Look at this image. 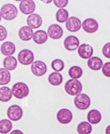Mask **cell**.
<instances>
[{"mask_svg":"<svg viewBox=\"0 0 110 134\" xmlns=\"http://www.w3.org/2000/svg\"><path fill=\"white\" fill-rule=\"evenodd\" d=\"M1 17L4 20L11 21L15 19L18 15V10L15 5L7 3L2 5L0 10Z\"/></svg>","mask_w":110,"mask_h":134,"instance_id":"obj_1","label":"cell"},{"mask_svg":"<svg viewBox=\"0 0 110 134\" xmlns=\"http://www.w3.org/2000/svg\"><path fill=\"white\" fill-rule=\"evenodd\" d=\"M83 89L81 82L77 79H69L66 82L64 85L66 92L72 96H76L80 93Z\"/></svg>","mask_w":110,"mask_h":134,"instance_id":"obj_2","label":"cell"},{"mask_svg":"<svg viewBox=\"0 0 110 134\" xmlns=\"http://www.w3.org/2000/svg\"><path fill=\"white\" fill-rule=\"evenodd\" d=\"M11 91L12 95L19 99L28 96L30 92L29 87L22 82H18L13 85Z\"/></svg>","mask_w":110,"mask_h":134,"instance_id":"obj_3","label":"cell"},{"mask_svg":"<svg viewBox=\"0 0 110 134\" xmlns=\"http://www.w3.org/2000/svg\"><path fill=\"white\" fill-rule=\"evenodd\" d=\"M74 102L77 109L80 110H86L90 106L91 99L86 93H80L76 96Z\"/></svg>","mask_w":110,"mask_h":134,"instance_id":"obj_4","label":"cell"},{"mask_svg":"<svg viewBox=\"0 0 110 134\" xmlns=\"http://www.w3.org/2000/svg\"><path fill=\"white\" fill-rule=\"evenodd\" d=\"M8 118L13 121H18L23 115V111L21 107L17 105H13L8 108L7 112Z\"/></svg>","mask_w":110,"mask_h":134,"instance_id":"obj_5","label":"cell"},{"mask_svg":"<svg viewBox=\"0 0 110 134\" xmlns=\"http://www.w3.org/2000/svg\"><path fill=\"white\" fill-rule=\"evenodd\" d=\"M34 59L33 52L29 49H23L21 50L18 55L19 62L23 65H29L31 64Z\"/></svg>","mask_w":110,"mask_h":134,"instance_id":"obj_6","label":"cell"},{"mask_svg":"<svg viewBox=\"0 0 110 134\" xmlns=\"http://www.w3.org/2000/svg\"><path fill=\"white\" fill-rule=\"evenodd\" d=\"M31 71L34 75L38 77L42 76L47 72V66L42 60H36L31 64Z\"/></svg>","mask_w":110,"mask_h":134,"instance_id":"obj_7","label":"cell"},{"mask_svg":"<svg viewBox=\"0 0 110 134\" xmlns=\"http://www.w3.org/2000/svg\"><path fill=\"white\" fill-rule=\"evenodd\" d=\"M82 27L86 32L92 34L98 31L99 25L97 20L93 18H89L85 19L82 23Z\"/></svg>","mask_w":110,"mask_h":134,"instance_id":"obj_8","label":"cell"},{"mask_svg":"<svg viewBox=\"0 0 110 134\" xmlns=\"http://www.w3.org/2000/svg\"><path fill=\"white\" fill-rule=\"evenodd\" d=\"M19 8L23 14L31 15L36 10V4L33 0H22L20 2Z\"/></svg>","mask_w":110,"mask_h":134,"instance_id":"obj_9","label":"cell"},{"mask_svg":"<svg viewBox=\"0 0 110 134\" xmlns=\"http://www.w3.org/2000/svg\"><path fill=\"white\" fill-rule=\"evenodd\" d=\"M72 112L67 109H62L60 110L57 114L58 121L61 124L66 125L69 124L73 120Z\"/></svg>","mask_w":110,"mask_h":134,"instance_id":"obj_10","label":"cell"},{"mask_svg":"<svg viewBox=\"0 0 110 134\" xmlns=\"http://www.w3.org/2000/svg\"><path fill=\"white\" fill-rule=\"evenodd\" d=\"M82 27L81 20L74 16L68 18L66 21V27L68 31L71 32H76L78 31Z\"/></svg>","mask_w":110,"mask_h":134,"instance_id":"obj_11","label":"cell"},{"mask_svg":"<svg viewBox=\"0 0 110 134\" xmlns=\"http://www.w3.org/2000/svg\"><path fill=\"white\" fill-rule=\"evenodd\" d=\"M63 31L61 27L58 24H52L47 30V35L53 40H58L62 37Z\"/></svg>","mask_w":110,"mask_h":134,"instance_id":"obj_12","label":"cell"},{"mask_svg":"<svg viewBox=\"0 0 110 134\" xmlns=\"http://www.w3.org/2000/svg\"><path fill=\"white\" fill-rule=\"evenodd\" d=\"M26 23L28 26L32 29H37L42 25L43 19L39 15L33 13L27 17Z\"/></svg>","mask_w":110,"mask_h":134,"instance_id":"obj_13","label":"cell"},{"mask_svg":"<svg viewBox=\"0 0 110 134\" xmlns=\"http://www.w3.org/2000/svg\"><path fill=\"white\" fill-rule=\"evenodd\" d=\"M93 49L92 46L88 43H83L78 47V54L82 59H87L92 57Z\"/></svg>","mask_w":110,"mask_h":134,"instance_id":"obj_14","label":"cell"},{"mask_svg":"<svg viewBox=\"0 0 110 134\" xmlns=\"http://www.w3.org/2000/svg\"><path fill=\"white\" fill-rule=\"evenodd\" d=\"M63 44L67 50L70 51H74L76 50L79 46V39L74 35L68 36L64 39Z\"/></svg>","mask_w":110,"mask_h":134,"instance_id":"obj_15","label":"cell"},{"mask_svg":"<svg viewBox=\"0 0 110 134\" xmlns=\"http://www.w3.org/2000/svg\"><path fill=\"white\" fill-rule=\"evenodd\" d=\"M33 31L28 26H24L18 31V36L21 40L24 41H28L32 38Z\"/></svg>","mask_w":110,"mask_h":134,"instance_id":"obj_16","label":"cell"},{"mask_svg":"<svg viewBox=\"0 0 110 134\" xmlns=\"http://www.w3.org/2000/svg\"><path fill=\"white\" fill-rule=\"evenodd\" d=\"M16 46L15 44L10 41H7L3 43L0 47L2 55L6 56H12L16 51Z\"/></svg>","mask_w":110,"mask_h":134,"instance_id":"obj_17","label":"cell"},{"mask_svg":"<svg viewBox=\"0 0 110 134\" xmlns=\"http://www.w3.org/2000/svg\"><path fill=\"white\" fill-rule=\"evenodd\" d=\"M87 65L89 68L93 71H99L102 69L103 65V60L98 57H91L88 59Z\"/></svg>","mask_w":110,"mask_h":134,"instance_id":"obj_18","label":"cell"},{"mask_svg":"<svg viewBox=\"0 0 110 134\" xmlns=\"http://www.w3.org/2000/svg\"><path fill=\"white\" fill-rule=\"evenodd\" d=\"M47 33L44 30H38L33 33V40L38 44H42L45 43L48 40Z\"/></svg>","mask_w":110,"mask_h":134,"instance_id":"obj_19","label":"cell"},{"mask_svg":"<svg viewBox=\"0 0 110 134\" xmlns=\"http://www.w3.org/2000/svg\"><path fill=\"white\" fill-rule=\"evenodd\" d=\"M102 114L97 110H90L87 115V120L88 122L93 125L99 124L102 120Z\"/></svg>","mask_w":110,"mask_h":134,"instance_id":"obj_20","label":"cell"},{"mask_svg":"<svg viewBox=\"0 0 110 134\" xmlns=\"http://www.w3.org/2000/svg\"><path fill=\"white\" fill-rule=\"evenodd\" d=\"M17 60L16 58L12 56H7L3 60V65L5 69L8 71L15 70L17 66Z\"/></svg>","mask_w":110,"mask_h":134,"instance_id":"obj_21","label":"cell"},{"mask_svg":"<svg viewBox=\"0 0 110 134\" xmlns=\"http://www.w3.org/2000/svg\"><path fill=\"white\" fill-rule=\"evenodd\" d=\"M48 81L51 85L58 86L61 85L63 82V76L59 72H54L49 75Z\"/></svg>","mask_w":110,"mask_h":134,"instance_id":"obj_22","label":"cell"},{"mask_svg":"<svg viewBox=\"0 0 110 134\" xmlns=\"http://www.w3.org/2000/svg\"><path fill=\"white\" fill-rule=\"evenodd\" d=\"M12 97L11 90L8 87L0 88V102L6 103L9 102Z\"/></svg>","mask_w":110,"mask_h":134,"instance_id":"obj_23","label":"cell"},{"mask_svg":"<svg viewBox=\"0 0 110 134\" xmlns=\"http://www.w3.org/2000/svg\"><path fill=\"white\" fill-rule=\"evenodd\" d=\"M92 131L91 125L87 121L79 123L77 127V131L78 134H90Z\"/></svg>","mask_w":110,"mask_h":134,"instance_id":"obj_24","label":"cell"},{"mask_svg":"<svg viewBox=\"0 0 110 134\" xmlns=\"http://www.w3.org/2000/svg\"><path fill=\"white\" fill-rule=\"evenodd\" d=\"M11 76L9 71L4 68L0 69V85H8L11 81Z\"/></svg>","mask_w":110,"mask_h":134,"instance_id":"obj_25","label":"cell"},{"mask_svg":"<svg viewBox=\"0 0 110 134\" xmlns=\"http://www.w3.org/2000/svg\"><path fill=\"white\" fill-rule=\"evenodd\" d=\"M12 128V124L8 119L0 120V133L7 134Z\"/></svg>","mask_w":110,"mask_h":134,"instance_id":"obj_26","label":"cell"},{"mask_svg":"<svg viewBox=\"0 0 110 134\" xmlns=\"http://www.w3.org/2000/svg\"><path fill=\"white\" fill-rule=\"evenodd\" d=\"M68 74L72 79H78L83 75V70L78 66H73L69 70Z\"/></svg>","mask_w":110,"mask_h":134,"instance_id":"obj_27","label":"cell"},{"mask_svg":"<svg viewBox=\"0 0 110 134\" xmlns=\"http://www.w3.org/2000/svg\"><path fill=\"white\" fill-rule=\"evenodd\" d=\"M68 17L69 13L68 11L64 8L59 9L56 12V20L58 22L60 23H63L66 22V20L68 19Z\"/></svg>","mask_w":110,"mask_h":134,"instance_id":"obj_28","label":"cell"},{"mask_svg":"<svg viewBox=\"0 0 110 134\" xmlns=\"http://www.w3.org/2000/svg\"><path fill=\"white\" fill-rule=\"evenodd\" d=\"M51 67L54 71L59 72L64 69V64L63 60L60 59H55L51 63Z\"/></svg>","mask_w":110,"mask_h":134,"instance_id":"obj_29","label":"cell"},{"mask_svg":"<svg viewBox=\"0 0 110 134\" xmlns=\"http://www.w3.org/2000/svg\"><path fill=\"white\" fill-rule=\"evenodd\" d=\"M54 4L57 8L62 9L65 8L68 4L69 0H53Z\"/></svg>","mask_w":110,"mask_h":134,"instance_id":"obj_30","label":"cell"},{"mask_svg":"<svg viewBox=\"0 0 110 134\" xmlns=\"http://www.w3.org/2000/svg\"><path fill=\"white\" fill-rule=\"evenodd\" d=\"M102 73L106 77H110V62H106L102 66Z\"/></svg>","mask_w":110,"mask_h":134,"instance_id":"obj_31","label":"cell"},{"mask_svg":"<svg viewBox=\"0 0 110 134\" xmlns=\"http://www.w3.org/2000/svg\"><path fill=\"white\" fill-rule=\"evenodd\" d=\"M103 55L106 58H110V42H107L103 46L102 48Z\"/></svg>","mask_w":110,"mask_h":134,"instance_id":"obj_32","label":"cell"},{"mask_svg":"<svg viewBox=\"0 0 110 134\" xmlns=\"http://www.w3.org/2000/svg\"><path fill=\"white\" fill-rule=\"evenodd\" d=\"M8 36V32L4 26L0 25V41H3Z\"/></svg>","mask_w":110,"mask_h":134,"instance_id":"obj_33","label":"cell"},{"mask_svg":"<svg viewBox=\"0 0 110 134\" xmlns=\"http://www.w3.org/2000/svg\"><path fill=\"white\" fill-rule=\"evenodd\" d=\"M10 134H24V133L20 130L16 129L12 131Z\"/></svg>","mask_w":110,"mask_h":134,"instance_id":"obj_34","label":"cell"},{"mask_svg":"<svg viewBox=\"0 0 110 134\" xmlns=\"http://www.w3.org/2000/svg\"><path fill=\"white\" fill-rule=\"evenodd\" d=\"M40 1L45 4H49L53 1V0H40Z\"/></svg>","mask_w":110,"mask_h":134,"instance_id":"obj_35","label":"cell"},{"mask_svg":"<svg viewBox=\"0 0 110 134\" xmlns=\"http://www.w3.org/2000/svg\"><path fill=\"white\" fill-rule=\"evenodd\" d=\"M106 134H110V125L108 126L105 130Z\"/></svg>","mask_w":110,"mask_h":134,"instance_id":"obj_36","label":"cell"},{"mask_svg":"<svg viewBox=\"0 0 110 134\" xmlns=\"http://www.w3.org/2000/svg\"><path fill=\"white\" fill-rule=\"evenodd\" d=\"M13 1H16V2H21L22 1V0H13Z\"/></svg>","mask_w":110,"mask_h":134,"instance_id":"obj_37","label":"cell"},{"mask_svg":"<svg viewBox=\"0 0 110 134\" xmlns=\"http://www.w3.org/2000/svg\"><path fill=\"white\" fill-rule=\"evenodd\" d=\"M1 19H2V17H1V13H0V22H1Z\"/></svg>","mask_w":110,"mask_h":134,"instance_id":"obj_38","label":"cell"}]
</instances>
